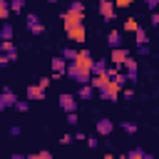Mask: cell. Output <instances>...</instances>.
<instances>
[{
  "instance_id": "cell-1",
  "label": "cell",
  "mask_w": 159,
  "mask_h": 159,
  "mask_svg": "<svg viewBox=\"0 0 159 159\" xmlns=\"http://www.w3.org/2000/svg\"><path fill=\"white\" fill-rule=\"evenodd\" d=\"M72 62H75V67H77V70H80V72H82L87 80L92 77V72H89V70H92L94 57H92V52H89V50H77V57H75Z\"/></svg>"
},
{
  "instance_id": "cell-2",
  "label": "cell",
  "mask_w": 159,
  "mask_h": 159,
  "mask_svg": "<svg viewBox=\"0 0 159 159\" xmlns=\"http://www.w3.org/2000/svg\"><path fill=\"white\" fill-rule=\"evenodd\" d=\"M99 5H97V10H99V15H102V20L104 22H112L114 17H117V7H114V0H97Z\"/></svg>"
},
{
  "instance_id": "cell-3",
  "label": "cell",
  "mask_w": 159,
  "mask_h": 159,
  "mask_svg": "<svg viewBox=\"0 0 159 159\" xmlns=\"http://www.w3.org/2000/svg\"><path fill=\"white\" fill-rule=\"evenodd\" d=\"M65 32H67V37H70L72 42H77V45H82V42L87 40V30H84L82 22H80V25H67Z\"/></svg>"
},
{
  "instance_id": "cell-4",
  "label": "cell",
  "mask_w": 159,
  "mask_h": 159,
  "mask_svg": "<svg viewBox=\"0 0 159 159\" xmlns=\"http://www.w3.org/2000/svg\"><path fill=\"white\" fill-rule=\"evenodd\" d=\"M97 94H99V99H109V102H117V99H119V87H117V84L109 80V82H107L102 89H97Z\"/></svg>"
},
{
  "instance_id": "cell-5",
  "label": "cell",
  "mask_w": 159,
  "mask_h": 159,
  "mask_svg": "<svg viewBox=\"0 0 159 159\" xmlns=\"http://www.w3.org/2000/svg\"><path fill=\"white\" fill-rule=\"evenodd\" d=\"M122 67H124L127 82H137V72H139V60H134V57H127V60L122 62Z\"/></svg>"
},
{
  "instance_id": "cell-6",
  "label": "cell",
  "mask_w": 159,
  "mask_h": 159,
  "mask_svg": "<svg viewBox=\"0 0 159 159\" xmlns=\"http://www.w3.org/2000/svg\"><path fill=\"white\" fill-rule=\"evenodd\" d=\"M60 107L70 114V112H77V97L75 94H67V92H62L60 94Z\"/></svg>"
},
{
  "instance_id": "cell-7",
  "label": "cell",
  "mask_w": 159,
  "mask_h": 159,
  "mask_svg": "<svg viewBox=\"0 0 159 159\" xmlns=\"http://www.w3.org/2000/svg\"><path fill=\"white\" fill-rule=\"evenodd\" d=\"M25 22H27V30H30V32H32V35H42V32H45V25H42V22H40V17H37V15H35V12H30V15H27V20H25Z\"/></svg>"
},
{
  "instance_id": "cell-8",
  "label": "cell",
  "mask_w": 159,
  "mask_h": 159,
  "mask_svg": "<svg viewBox=\"0 0 159 159\" xmlns=\"http://www.w3.org/2000/svg\"><path fill=\"white\" fill-rule=\"evenodd\" d=\"M94 129H97V134H99V137H109V134L114 132V124H112V119H107V117H99Z\"/></svg>"
},
{
  "instance_id": "cell-9",
  "label": "cell",
  "mask_w": 159,
  "mask_h": 159,
  "mask_svg": "<svg viewBox=\"0 0 159 159\" xmlns=\"http://www.w3.org/2000/svg\"><path fill=\"white\" fill-rule=\"evenodd\" d=\"M0 52H2L10 62H15V60H17V50H15L12 40H0Z\"/></svg>"
},
{
  "instance_id": "cell-10",
  "label": "cell",
  "mask_w": 159,
  "mask_h": 159,
  "mask_svg": "<svg viewBox=\"0 0 159 159\" xmlns=\"http://www.w3.org/2000/svg\"><path fill=\"white\" fill-rule=\"evenodd\" d=\"M62 75H67V62L62 57H55L52 60V80H60Z\"/></svg>"
},
{
  "instance_id": "cell-11",
  "label": "cell",
  "mask_w": 159,
  "mask_h": 159,
  "mask_svg": "<svg viewBox=\"0 0 159 159\" xmlns=\"http://www.w3.org/2000/svg\"><path fill=\"white\" fill-rule=\"evenodd\" d=\"M129 57V52L124 50V47H117V50H112V55H109V62L114 65V67H122V62Z\"/></svg>"
},
{
  "instance_id": "cell-12",
  "label": "cell",
  "mask_w": 159,
  "mask_h": 159,
  "mask_svg": "<svg viewBox=\"0 0 159 159\" xmlns=\"http://www.w3.org/2000/svg\"><path fill=\"white\" fill-rule=\"evenodd\" d=\"M0 99L5 102V107H15V102H17V97L10 87H0Z\"/></svg>"
},
{
  "instance_id": "cell-13",
  "label": "cell",
  "mask_w": 159,
  "mask_h": 159,
  "mask_svg": "<svg viewBox=\"0 0 159 159\" xmlns=\"http://www.w3.org/2000/svg\"><path fill=\"white\" fill-rule=\"evenodd\" d=\"M107 82H109L107 72H102V75H92V77H89V84L94 87V92H97V89H102V87H104Z\"/></svg>"
},
{
  "instance_id": "cell-14",
  "label": "cell",
  "mask_w": 159,
  "mask_h": 159,
  "mask_svg": "<svg viewBox=\"0 0 159 159\" xmlns=\"http://www.w3.org/2000/svg\"><path fill=\"white\" fill-rule=\"evenodd\" d=\"M97 92H94V87L92 84H80L77 87V99H92Z\"/></svg>"
},
{
  "instance_id": "cell-15",
  "label": "cell",
  "mask_w": 159,
  "mask_h": 159,
  "mask_svg": "<svg viewBox=\"0 0 159 159\" xmlns=\"http://www.w3.org/2000/svg\"><path fill=\"white\" fill-rule=\"evenodd\" d=\"M107 45H109L112 50L122 47V35H119V30H109V35H107Z\"/></svg>"
},
{
  "instance_id": "cell-16",
  "label": "cell",
  "mask_w": 159,
  "mask_h": 159,
  "mask_svg": "<svg viewBox=\"0 0 159 159\" xmlns=\"http://www.w3.org/2000/svg\"><path fill=\"white\" fill-rule=\"evenodd\" d=\"M25 94H27V99H45V89L40 84H30Z\"/></svg>"
},
{
  "instance_id": "cell-17",
  "label": "cell",
  "mask_w": 159,
  "mask_h": 159,
  "mask_svg": "<svg viewBox=\"0 0 159 159\" xmlns=\"http://www.w3.org/2000/svg\"><path fill=\"white\" fill-rule=\"evenodd\" d=\"M107 67H109V65H107V60H102V57H99V60H94V62H92V70H89V72H92V75H102V72H107Z\"/></svg>"
},
{
  "instance_id": "cell-18",
  "label": "cell",
  "mask_w": 159,
  "mask_h": 159,
  "mask_svg": "<svg viewBox=\"0 0 159 159\" xmlns=\"http://www.w3.org/2000/svg\"><path fill=\"white\" fill-rule=\"evenodd\" d=\"M12 32H15V30H12V25L5 20V22L0 25V40H12Z\"/></svg>"
},
{
  "instance_id": "cell-19",
  "label": "cell",
  "mask_w": 159,
  "mask_h": 159,
  "mask_svg": "<svg viewBox=\"0 0 159 159\" xmlns=\"http://www.w3.org/2000/svg\"><path fill=\"white\" fill-rule=\"evenodd\" d=\"M60 57H62L65 62H72V60L77 57V50H75V47H62V50H60Z\"/></svg>"
},
{
  "instance_id": "cell-20",
  "label": "cell",
  "mask_w": 159,
  "mask_h": 159,
  "mask_svg": "<svg viewBox=\"0 0 159 159\" xmlns=\"http://www.w3.org/2000/svg\"><path fill=\"white\" fill-rule=\"evenodd\" d=\"M129 159H154V157H152L149 152H144V149H139V147H137V149H132V152H129Z\"/></svg>"
},
{
  "instance_id": "cell-21",
  "label": "cell",
  "mask_w": 159,
  "mask_h": 159,
  "mask_svg": "<svg viewBox=\"0 0 159 159\" xmlns=\"http://www.w3.org/2000/svg\"><path fill=\"white\" fill-rule=\"evenodd\" d=\"M124 30H127V32H137V30H139L137 17H127V20H124Z\"/></svg>"
},
{
  "instance_id": "cell-22",
  "label": "cell",
  "mask_w": 159,
  "mask_h": 159,
  "mask_svg": "<svg viewBox=\"0 0 159 159\" xmlns=\"http://www.w3.org/2000/svg\"><path fill=\"white\" fill-rule=\"evenodd\" d=\"M10 17V0H0V20Z\"/></svg>"
},
{
  "instance_id": "cell-23",
  "label": "cell",
  "mask_w": 159,
  "mask_h": 159,
  "mask_svg": "<svg viewBox=\"0 0 159 159\" xmlns=\"http://www.w3.org/2000/svg\"><path fill=\"white\" fill-rule=\"evenodd\" d=\"M134 42H137V45H147V30H144V27H139V30L134 32Z\"/></svg>"
},
{
  "instance_id": "cell-24",
  "label": "cell",
  "mask_w": 159,
  "mask_h": 159,
  "mask_svg": "<svg viewBox=\"0 0 159 159\" xmlns=\"http://www.w3.org/2000/svg\"><path fill=\"white\" fill-rule=\"evenodd\" d=\"M119 127H122V129H124L127 134H134V132H137V122H132V119H124V122H122Z\"/></svg>"
},
{
  "instance_id": "cell-25",
  "label": "cell",
  "mask_w": 159,
  "mask_h": 159,
  "mask_svg": "<svg viewBox=\"0 0 159 159\" xmlns=\"http://www.w3.org/2000/svg\"><path fill=\"white\" fill-rule=\"evenodd\" d=\"M27 159H55L47 149H42V152H35V154H27Z\"/></svg>"
},
{
  "instance_id": "cell-26",
  "label": "cell",
  "mask_w": 159,
  "mask_h": 159,
  "mask_svg": "<svg viewBox=\"0 0 159 159\" xmlns=\"http://www.w3.org/2000/svg\"><path fill=\"white\" fill-rule=\"evenodd\" d=\"M25 2L27 0H10V12H20L25 7Z\"/></svg>"
},
{
  "instance_id": "cell-27",
  "label": "cell",
  "mask_w": 159,
  "mask_h": 159,
  "mask_svg": "<svg viewBox=\"0 0 159 159\" xmlns=\"http://www.w3.org/2000/svg\"><path fill=\"white\" fill-rule=\"evenodd\" d=\"M112 82H114V84H117V87H119V89H122V87H124V84H127V75H124V72H117V77H114V80H112Z\"/></svg>"
},
{
  "instance_id": "cell-28",
  "label": "cell",
  "mask_w": 159,
  "mask_h": 159,
  "mask_svg": "<svg viewBox=\"0 0 159 159\" xmlns=\"http://www.w3.org/2000/svg\"><path fill=\"white\" fill-rule=\"evenodd\" d=\"M15 109H17V112H27V109H30V102H27V99H17V102H15Z\"/></svg>"
},
{
  "instance_id": "cell-29",
  "label": "cell",
  "mask_w": 159,
  "mask_h": 159,
  "mask_svg": "<svg viewBox=\"0 0 159 159\" xmlns=\"http://www.w3.org/2000/svg\"><path fill=\"white\" fill-rule=\"evenodd\" d=\"M67 10H75V12H82V15H84V5H82V2H70Z\"/></svg>"
},
{
  "instance_id": "cell-30",
  "label": "cell",
  "mask_w": 159,
  "mask_h": 159,
  "mask_svg": "<svg viewBox=\"0 0 159 159\" xmlns=\"http://www.w3.org/2000/svg\"><path fill=\"white\" fill-rule=\"evenodd\" d=\"M132 2H134V0H114V7H117V10H122V7H129Z\"/></svg>"
},
{
  "instance_id": "cell-31",
  "label": "cell",
  "mask_w": 159,
  "mask_h": 159,
  "mask_svg": "<svg viewBox=\"0 0 159 159\" xmlns=\"http://www.w3.org/2000/svg\"><path fill=\"white\" fill-rule=\"evenodd\" d=\"M50 82H52V77H40V80H37V84H40L42 89H47V87H50Z\"/></svg>"
},
{
  "instance_id": "cell-32",
  "label": "cell",
  "mask_w": 159,
  "mask_h": 159,
  "mask_svg": "<svg viewBox=\"0 0 159 159\" xmlns=\"http://www.w3.org/2000/svg\"><path fill=\"white\" fill-rule=\"evenodd\" d=\"M117 72H119V67H107V77H109V80H114Z\"/></svg>"
},
{
  "instance_id": "cell-33",
  "label": "cell",
  "mask_w": 159,
  "mask_h": 159,
  "mask_svg": "<svg viewBox=\"0 0 159 159\" xmlns=\"http://www.w3.org/2000/svg\"><path fill=\"white\" fill-rule=\"evenodd\" d=\"M137 52L144 57V55H149V47H147V45H137Z\"/></svg>"
},
{
  "instance_id": "cell-34",
  "label": "cell",
  "mask_w": 159,
  "mask_h": 159,
  "mask_svg": "<svg viewBox=\"0 0 159 159\" xmlns=\"http://www.w3.org/2000/svg\"><path fill=\"white\" fill-rule=\"evenodd\" d=\"M147 7H149V10H152V12H154V10H157V7H159V0H147Z\"/></svg>"
},
{
  "instance_id": "cell-35",
  "label": "cell",
  "mask_w": 159,
  "mask_h": 159,
  "mask_svg": "<svg viewBox=\"0 0 159 159\" xmlns=\"http://www.w3.org/2000/svg\"><path fill=\"white\" fill-rule=\"evenodd\" d=\"M67 122H70V124H77L80 119H77V114H75V112H70V114H67Z\"/></svg>"
},
{
  "instance_id": "cell-36",
  "label": "cell",
  "mask_w": 159,
  "mask_h": 159,
  "mask_svg": "<svg viewBox=\"0 0 159 159\" xmlns=\"http://www.w3.org/2000/svg\"><path fill=\"white\" fill-rule=\"evenodd\" d=\"M152 25H154V27H159V12H157V10L152 12Z\"/></svg>"
},
{
  "instance_id": "cell-37",
  "label": "cell",
  "mask_w": 159,
  "mask_h": 159,
  "mask_svg": "<svg viewBox=\"0 0 159 159\" xmlns=\"http://www.w3.org/2000/svg\"><path fill=\"white\" fill-rule=\"evenodd\" d=\"M72 139H75V137H72V134H62V139H60V142H62V144H70V142H72Z\"/></svg>"
},
{
  "instance_id": "cell-38",
  "label": "cell",
  "mask_w": 159,
  "mask_h": 159,
  "mask_svg": "<svg viewBox=\"0 0 159 159\" xmlns=\"http://www.w3.org/2000/svg\"><path fill=\"white\" fill-rule=\"evenodd\" d=\"M87 144H89V147H92V149H94V147H97V144H99V142H97V137H87Z\"/></svg>"
},
{
  "instance_id": "cell-39",
  "label": "cell",
  "mask_w": 159,
  "mask_h": 159,
  "mask_svg": "<svg viewBox=\"0 0 159 159\" xmlns=\"http://www.w3.org/2000/svg\"><path fill=\"white\" fill-rule=\"evenodd\" d=\"M7 65H10V60H7V57L0 52V67H7Z\"/></svg>"
},
{
  "instance_id": "cell-40",
  "label": "cell",
  "mask_w": 159,
  "mask_h": 159,
  "mask_svg": "<svg viewBox=\"0 0 159 159\" xmlns=\"http://www.w3.org/2000/svg\"><path fill=\"white\" fill-rule=\"evenodd\" d=\"M10 134H12V137H17V134H20V127H17V124H15V127H10Z\"/></svg>"
},
{
  "instance_id": "cell-41",
  "label": "cell",
  "mask_w": 159,
  "mask_h": 159,
  "mask_svg": "<svg viewBox=\"0 0 159 159\" xmlns=\"http://www.w3.org/2000/svg\"><path fill=\"white\" fill-rule=\"evenodd\" d=\"M114 159H129V154H119V157H114Z\"/></svg>"
},
{
  "instance_id": "cell-42",
  "label": "cell",
  "mask_w": 159,
  "mask_h": 159,
  "mask_svg": "<svg viewBox=\"0 0 159 159\" xmlns=\"http://www.w3.org/2000/svg\"><path fill=\"white\" fill-rule=\"evenodd\" d=\"M102 159H114V154H104V157H102Z\"/></svg>"
},
{
  "instance_id": "cell-43",
  "label": "cell",
  "mask_w": 159,
  "mask_h": 159,
  "mask_svg": "<svg viewBox=\"0 0 159 159\" xmlns=\"http://www.w3.org/2000/svg\"><path fill=\"white\" fill-rule=\"evenodd\" d=\"M2 109H7V107H5V102H2V99H0V112H2Z\"/></svg>"
},
{
  "instance_id": "cell-44",
  "label": "cell",
  "mask_w": 159,
  "mask_h": 159,
  "mask_svg": "<svg viewBox=\"0 0 159 159\" xmlns=\"http://www.w3.org/2000/svg\"><path fill=\"white\" fill-rule=\"evenodd\" d=\"M47 2H60V0H47Z\"/></svg>"
}]
</instances>
